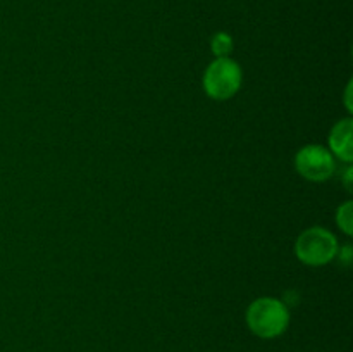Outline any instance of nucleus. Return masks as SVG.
Segmentation results:
<instances>
[{
	"instance_id": "obj_1",
	"label": "nucleus",
	"mask_w": 353,
	"mask_h": 352,
	"mask_svg": "<svg viewBox=\"0 0 353 352\" xmlns=\"http://www.w3.org/2000/svg\"><path fill=\"white\" fill-rule=\"evenodd\" d=\"M247 326L255 337L272 340L278 338L288 330L290 326V309L283 300L276 297H259L248 306Z\"/></svg>"
},
{
	"instance_id": "obj_2",
	"label": "nucleus",
	"mask_w": 353,
	"mask_h": 352,
	"mask_svg": "<svg viewBox=\"0 0 353 352\" xmlns=\"http://www.w3.org/2000/svg\"><path fill=\"white\" fill-rule=\"evenodd\" d=\"M338 238L323 226H312L303 230L295 242V255L307 266L330 264L338 255Z\"/></svg>"
},
{
	"instance_id": "obj_3",
	"label": "nucleus",
	"mask_w": 353,
	"mask_h": 352,
	"mask_svg": "<svg viewBox=\"0 0 353 352\" xmlns=\"http://www.w3.org/2000/svg\"><path fill=\"white\" fill-rule=\"evenodd\" d=\"M243 83L241 66L231 57H217L207 66L202 85L214 100H228L236 95Z\"/></svg>"
},
{
	"instance_id": "obj_4",
	"label": "nucleus",
	"mask_w": 353,
	"mask_h": 352,
	"mask_svg": "<svg viewBox=\"0 0 353 352\" xmlns=\"http://www.w3.org/2000/svg\"><path fill=\"white\" fill-rule=\"evenodd\" d=\"M295 168L309 182H326L334 173V155L324 145H305L296 152Z\"/></svg>"
},
{
	"instance_id": "obj_5",
	"label": "nucleus",
	"mask_w": 353,
	"mask_h": 352,
	"mask_svg": "<svg viewBox=\"0 0 353 352\" xmlns=\"http://www.w3.org/2000/svg\"><path fill=\"white\" fill-rule=\"evenodd\" d=\"M330 152L340 161H353V119L350 116L336 121L330 133Z\"/></svg>"
},
{
	"instance_id": "obj_6",
	"label": "nucleus",
	"mask_w": 353,
	"mask_h": 352,
	"mask_svg": "<svg viewBox=\"0 0 353 352\" xmlns=\"http://www.w3.org/2000/svg\"><path fill=\"white\" fill-rule=\"evenodd\" d=\"M210 50L217 57H230L233 52V37L226 31H219V33L212 35L210 38Z\"/></svg>"
},
{
	"instance_id": "obj_7",
	"label": "nucleus",
	"mask_w": 353,
	"mask_h": 352,
	"mask_svg": "<svg viewBox=\"0 0 353 352\" xmlns=\"http://www.w3.org/2000/svg\"><path fill=\"white\" fill-rule=\"evenodd\" d=\"M336 224L345 235H353V202L347 200L336 211Z\"/></svg>"
},
{
	"instance_id": "obj_8",
	"label": "nucleus",
	"mask_w": 353,
	"mask_h": 352,
	"mask_svg": "<svg viewBox=\"0 0 353 352\" xmlns=\"http://www.w3.org/2000/svg\"><path fill=\"white\" fill-rule=\"evenodd\" d=\"M338 254H340V259H343L345 262H350L352 261V255H353L352 245L350 244H345L343 247L338 248Z\"/></svg>"
},
{
	"instance_id": "obj_9",
	"label": "nucleus",
	"mask_w": 353,
	"mask_h": 352,
	"mask_svg": "<svg viewBox=\"0 0 353 352\" xmlns=\"http://www.w3.org/2000/svg\"><path fill=\"white\" fill-rule=\"evenodd\" d=\"M352 81H348L347 90H345V106H347L348 114L353 113V104H352Z\"/></svg>"
},
{
	"instance_id": "obj_10",
	"label": "nucleus",
	"mask_w": 353,
	"mask_h": 352,
	"mask_svg": "<svg viewBox=\"0 0 353 352\" xmlns=\"http://www.w3.org/2000/svg\"><path fill=\"white\" fill-rule=\"evenodd\" d=\"M352 175H353V169H352V168H348L347 175H345V183H347L348 192H352Z\"/></svg>"
}]
</instances>
